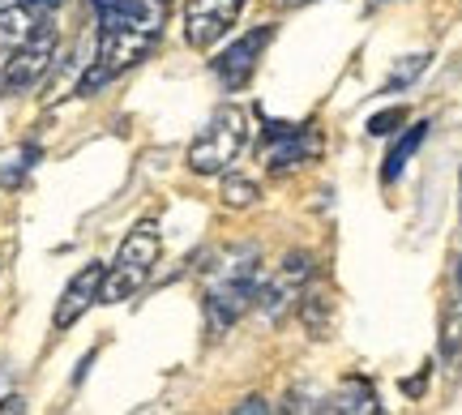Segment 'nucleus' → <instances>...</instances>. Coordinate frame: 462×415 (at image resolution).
<instances>
[{"label": "nucleus", "instance_id": "obj_1", "mask_svg": "<svg viewBox=\"0 0 462 415\" xmlns=\"http://www.w3.org/2000/svg\"><path fill=\"white\" fill-rule=\"evenodd\" d=\"M90 5L99 14V48H95V65L78 82V95H95L112 78L142 65L159 48L167 9H171V0H90Z\"/></svg>", "mask_w": 462, "mask_h": 415}, {"label": "nucleus", "instance_id": "obj_2", "mask_svg": "<svg viewBox=\"0 0 462 415\" xmlns=\"http://www.w3.org/2000/svg\"><path fill=\"white\" fill-rule=\"evenodd\" d=\"M262 279H265L262 253L253 249V244L227 253V262L210 274L206 291H201V309H206V330H210V338H223V334L257 304Z\"/></svg>", "mask_w": 462, "mask_h": 415}, {"label": "nucleus", "instance_id": "obj_3", "mask_svg": "<svg viewBox=\"0 0 462 415\" xmlns=\"http://www.w3.org/2000/svg\"><path fill=\"white\" fill-rule=\"evenodd\" d=\"M159 253H163L159 223H154V218L133 223V232L120 240V253H116L112 270H107V279H103L99 304H120V300L137 296V291L146 287V279L154 274V266H159Z\"/></svg>", "mask_w": 462, "mask_h": 415}, {"label": "nucleus", "instance_id": "obj_4", "mask_svg": "<svg viewBox=\"0 0 462 415\" xmlns=\"http://www.w3.org/2000/svg\"><path fill=\"white\" fill-rule=\"evenodd\" d=\"M245 137H248V116L240 107H218L210 124L193 137V146H189V171L193 176H223L236 159H240V150H245Z\"/></svg>", "mask_w": 462, "mask_h": 415}, {"label": "nucleus", "instance_id": "obj_5", "mask_svg": "<svg viewBox=\"0 0 462 415\" xmlns=\"http://www.w3.org/2000/svg\"><path fill=\"white\" fill-rule=\"evenodd\" d=\"M51 60H56V22H48L34 39H26L22 48H14L0 60V95H5V99L26 95L31 86H39L48 78Z\"/></svg>", "mask_w": 462, "mask_h": 415}, {"label": "nucleus", "instance_id": "obj_6", "mask_svg": "<svg viewBox=\"0 0 462 415\" xmlns=\"http://www.w3.org/2000/svg\"><path fill=\"white\" fill-rule=\"evenodd\" d=\"M313 279V257L300 249V253H287L282 257V266H274L270 279H262L257 287V309L265 313V321H282V317L291 313L304 296V287Z\"/></svg>", "mask_w": 462, "mask_h": 415}, {"label": "nucleus", "instance_id": "obj_7", "mask_svg": "<svg viewBox=\"0 0 462 415\" xmlns=\"http://www.w3.org/2000/svg\"><path fill=\"white\" fill-rule=\"evenodd\" d=\"M248 0H189L184 5V43L189 48H215L218 39L227 34V26H236V17L245 14Z\"/></svg>", "mask_w": 462, "mask_h": 415}, {"label": "nucleus", "instance_id": "obj_8", "mask_svg": "<svg viewBox=\"0 0 462 415\" xmlns=\"http://www.w3.org/2000/svg\"><path fill=\"white\" fill-rule=\"evenodd\" d=\"M270 39H274V26H257V31H248L245 39H236V43H231V48L215 60L218 82L227 86V90L248 86V78L257 73V60H262V51H265Z\"/></svg>", "mask_w": 462, "mask_h": 415}, {"label": "nucleus", "instance_id": "obj_9", "mask_svg": "<svg viewBox=\"0 0 462 415\" xmlns=\"http://www.w3.org/2000/svg\"><path fill=\"white\" fill-rule=\"evenodd\" d=\"M103 279H107V266H103V262H90V266L78 270V274L69 279L65 296L56 300V313H51V326H56V330H69V326H78L86 309H90V304H99Z\"/></svg>", "mask_w": 462, "mask_h": 415}, {"label": "nucleus", "instance_id": "obj_10", "mask_svg": "<svg viewBox=\"0 0 462 415\" xmlns=\"http://www.w3.org/2000/svg\"><path fill=\"white\" fill-rule=\"evenodd\" d=\"M317 150H321V142H317L313 124H287L279 137H265V167L291 171V167L317 159Z\"/></svg>", "mask_w": 462, "mask_h": 415}, {"label": "nucleus", "instance_id": "obj_11", "mask_svg": "<svg viewBox=\"0 0 462 415\" xmlns=\"http://www.w3.org/2000/svg\"><path fill=\"white\" fill-rule=\"evenodd\" d=\"M48 22H51V14L31 9V5H9V9H0V60H5L14 48H22L26 39H34Z\"/></svg>", "mask_w": 462, "mask_h": 415}, {"label": "nucleus", "instance_id": "obj_12", "mask_svg": "<svg viewBox=\"0 0 462 415\" xmlns=\"http://www.w3.org/2000/svg\"><path fill=\"white\" fill-rule=\"evenodd\" d=\"M326 411H343V415H377L381 402H377V390L364 382V377H346L343 385H338V394L330 399V407Z\"/></svg>", "mask_w": 462, "mask_h": 415}, {"label": "nucleus", "instance_id": "obj_13", "mask_svg": "<svg viewBox=\"0 0 462 415\" xmlns=\"http://www.w3.org/2000/svg\"><path fill=\"white\" fill-rule=\"evenodd\" d=\"M424 137H429V124L420 120V124H411V129H402V137L394 142V150L385 154V167H381V180L385 184H394L398 176H402V167L411 163V154L420 146H424Z\"/></svg>", "mask_w": 462, "mask_h": 415}, {"label": "nucleus", "instance_id": "obj_14", "mask_svg": "<svg viewBox=\"0 0 462 415\" xmlns=\"http://www.w3.org/2000/svg\"><path fill=\"white\" fill-rule=\"evenodd\" d=\"M300 321H304V330L313 334V338H326L330 334V321H334V304L326 291H304L300 296Z\"/></svg>", "mask_w": 462, "mask_h": 415}, {"label": "nucleus", "instance_id": "obj_15", "mask_svg": "<svg viewBox=\"0 0 462 415\" xmlns=\"http://www.w3.org/2000/svg\"><path fill=\"white\" fill-rule=\"evenodd\" d=\"M424 69H429V56H424V51H420V56H407V60H402V65H394V73L385 78V86H381V95H394V90H407V86H411L415 78L424 73Z\"/></svg>", "mask_w": 462, "mask_h": 415}, {"label": "nucleus", "instance_id": "obj_16", "mask_svg": "<svg viewBox=\"0 0 462 415\" xmlns=\"http://www.w3.org/2000/svg\"><path fill=\"white\" fill-rule=\"evenodd\" d=\"M257 201V184L245 180V176H223V206L231 210H248Z\"/></svg>", "mask_w": 462, "mask_h": 415}, {"label": "nucleus", "instance_id": "obj_17", "mask_svg": "<svg viewBox=\"0 0 462 415\" xmlns=\"http://www.w3.org/2000/svg\"><path fill=\"white\" fill-rule=\"evenodd\" d=\"M462 351V309L454 304V309H446V317H441V355L446 360H458Z\"/></svg>", "mask_w": 462, "mask_h": 415}, {"label": "nucleus", "instance_id": "obj_18", "mask_svg": "<svg viewBox=\"0 0 462 415\" xmlns=\"http://www.w3.org/2000/svg\"><path fill=\"white\" fill-rule=\"evenodd\" d=\"M402 124H407V107H385V112H377V116L368 120V134L390 137V134H398Z\"/></svg>", "mask_w": 462, "mask_h": 415}, {"label": "nucleus", "instance_id": "obj_19", "mask_svg": "<svg viewBox=\"0 0 462 415\" xmlns=\"http://www.w3.org/2000/svg\"><path fill=\"white\" fill-rule=\"evenodd\" d=\"M34 159H39V146H26V150H22V154L14 159V167H5V171H0V184L17 189V184H22V176H26V171L34 167Z\"/></svg>", "mask_w": 462, "mask_h": 415}, {"label": "nucleus", "instance_id": "obj_20", "mask_svg": "<svg viewBox=\"0 0 462 415\" xmlns=\"http://www.w3.org/2000/svg\"><path fill=\"white\" fill-rule=\"evenodd\" d=\"M253 411H270V402H265V399H245V402H240V407H236V415H253Z\"/></svg>", "mask_w": 462, "mask_h": 415}, {"label": "nucleus", "instance_id": "obj_21", "mask_svg": "<svg viewBox=\"0 0 462 415\" xmlns=\"http://www.w3.org/2000/svg\"><path fill=\"white\" fill-rule=\"evenodd\" d=\"M454 304L462 309V257L454 262Z\"/></svg>", "mask_w": 462, "mask_h": 415}, {"label": "nucleus", "instance_id": "obj_22", "mask_svg": "<svg viewBox=\"0 0 462 415\" xmlns=\"http://www.w3.org/2000/svg\"><path fill=\"white\" fill-rule=\"evenodd\" d=\"M282 14H291V9H304V5H313V0H274Z\"/></svg>", "mask_w": 462, "mask_h": 415}, {"label": "nucleus", "instance_id": "obj_23", "mask_svg": "<svg viewBox=\"0 0 462 415\" xmlns=\"http://www.w3.org/2000/svg\"><path fill=\"white\" fill-rule=\"evenodd\" d=\"M0 411H22V399H5L0 402Z\"/></svg>", "mask_w": 462, "mask_h": 415}, {"label": "nucleus", "instance_id": "obj_24", "mask_svg": "<svg viewBox=\"0 0 462 415\" xmlns=\"http://www.w3.org/2000/svg\"><path fill=\"white\" fill-rule=\"evenodd\" d=\"M458 184H462V180H458Z\"/></svg>", "mask_w": 462, "mask_h": 415}]
</instances>
